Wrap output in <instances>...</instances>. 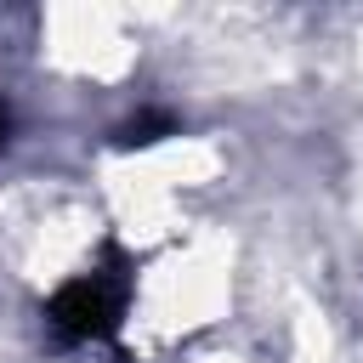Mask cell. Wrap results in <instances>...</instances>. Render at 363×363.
I'll return each instance as SVG.
<instances>
[{
  "mask_svg": "<svg viewBox=\"0 0 363 363\" xmlns=\"http://www.w3.org/2000/svg\"><path fill=\"white\" fill-rule=\"evenodd\" d=\"M45 323L62 340H102L119 323V289H108V278H68L51 301H45Z\"/></svg>",
  "mask_w": 363,
  "mask_h": 363,
  "instance_id": "cell-1",
  "label": "cell"
},
{
  "mask_svg": "<svg viewBox=\"0 0 363 363\" xmlns=\"http://www.w3.org/2000/svg\"><path fill=\"white\" fill-rule=\"evenodd\" d=\"M6 136H11V113L0 108V147H6Z\"/></svg>",
  "mask_w": 363,
  "mask_h": 363,
  "instance_id": "cell-2",
  "label": "cell"
}]
</instances>
